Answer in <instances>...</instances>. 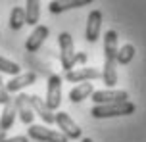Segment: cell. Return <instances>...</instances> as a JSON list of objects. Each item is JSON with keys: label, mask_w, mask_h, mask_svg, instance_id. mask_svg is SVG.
Here are the masks:
<instances>
[{"label": "cell", "mask_w": 146, "mask_h": 142, "mask_svg": "<svg viewBox=\"0 0 146 142\" xmlns=\"http://www.w3.org/2000/svg\"><path fill=\"white\" fill-rule=\"evenodd\" d=\"M54 115H56V125L62 129L60 133L66 136L67 140H77V138H81V127L71 119V115H69V113L56 112Z\"/></svg>", "instance_id": "52a82bcc"}, {"label": "cell", "mask_w": 146, "mask_h": 142, "mask_svg": "<svg viewBox=\"0 0 146 142\" xmlns=\"http://www.w3.org/2000/svg\"><path fill=\"white\" fill-rule=\"evenodd\" d=\"M88 4H92V0H52L48 4V10H50V14H62V12L83 8Z\"/></svg>", "instance_id": "5bb4252c"}, {"label": "cell", "mask_w": 146, "mask_h": 142, "mask_svg": "<svg viewBox=\"0 0 146 142\" xmlns=\"http://www.w3.org/2000/svg\"><path fill=\"white\" fill-rule=\"evenodd\" d=\"M94 79H102V71H98L96 67H77L71 69L66 73V81L67 83H88V81H94Z\"/></svg>", "instance_id": "ba28073f"}, {"label": "cell", "mask_w": 146, "mask_h": 142, "mask_svg": "<svg viewBox=\"0 0 146 142\" xmlns=\"http://www.w3.org/2000/svg\"><path fill=\"white\" fill-rule=\"evenodd\" d=\"M92 102L94 106H106V104H117V102H127L129 92L119 89H104V90H94L92 92Z\"/></svg>", "instance_id": "5b68a950"}, {"label": "cell", "mask_w": 146, "mask_h": 142, "mask_svg": "<svg viewBox=\"0 0 146 142\" xmlns=\"http://www.w3.org/2000/svg\"><path fill=\"white\" fill-rule=\"evenodd\" d=\"M0 142H29V136H12V138H6Z\"/></svg>", "instance_id": "7402d4cb"}, {"label": "cell", "mask_w": 146, "mask_h": 142, "mask_svg": "<svg viewBox=\"0 0 146 142\" xmlns=\"http://www.w3.org/2000/svg\"><path fill=\"white\" fill-rule=\"evenodd\" d=\"M100 29H102V12L100 10H92L87 17V27H85V38L88 42H96L100 37Z\"/></svg>", "instance_id": "30bf717a"}, {"label": "cell", "mask_w": 146, "mask_h": 142, "mask_svg": "<svg viewBox=\"0 0 146 142\" xmlns=\"http://www.w3.org/2000/svg\"><path fill=\"white\" fill-rule=\"evenodd\" d=\"M15 115H17V110H15V102H14V98H12L6 106H2V113H0V129H2V131L12 129V125H14V121H15Z\"/></svg>", "instance_id": "9a60e30c"}, {"label": "cell", "mask_w": 146, "mask_h": 142, "mask_svg": "<svg viewBox=\"0 0 146 142\" xmlns=\"http://www.w3.org/2000/svg\"><path fill=\"white\" fill-rule=\"evenodd\" d=\"M27 136L36 142H67V138L58 131L44 127V125H31L27 129Z\"/></svg>", "instance_id": "8992f818"}, {"label": "cell", "mask_w": 146, "mask_h": 142, "mask_svg": "<svg viewBox=\"0 0 146 142\" xmlns=\"http://www.w3.org/2000/svg\"><path fill=\"white\" fill-rule=\"evenodd\" d=\"M23 25H25V8L15 6L10 14V27L14 31H19Z\"/></svg>", "instance_id": "ac0fdd59"}, {"label": "cell", "mask_w": 146, "mask_h": 142, "mask_svg": "<svg viewBox=\"0 0 146 142\" xmlns=\"http://www.w3.org/2000/svg\"><path fill=\"white\" fill-rule=\"evenodd\" d=\"M58 44H60V60H62V67L64 71H71L75 69V44H73V37L69 33H60L58 35Z\"/></svg>", "instance_id": "3957f363"}, {"label": "cell", "mask_w": 146, "mask_h": 142, "mask_svg": "<svg viewBox=\"0 0 146 142\" xmlns=\"http://www.w3.org/2000/svg\"><path fill=\"white\" fill-rule=\"evenodd\" d=\"M40 19V2L38 0H27L25 2V25L36 27Z\"/></svg>", "instance_id": "e0dca14e"}, {"label": "cell", "mask_w": 146, "mask_h": 142, "mask_svg": "<svg viewBox=\"0 0 146 142\" xmlns=\"http://www.w3.org/2000/svg\"><path fill=\"white\" fill-rule=\"evenodd\" d=\"M0 140H6V131L0 129Z\"/></svg>", "instance_id": "cb8c5ba5"}, {"label": "cell", "mask_w": 146, "mask_h": 142, "mask_svg": "<svg viewBox=\"0 0 146 142\" xmlns=\"http://www.w3.org/2000/svg\"><path fill=\"white\" fill-rule=\"evenodd\" d=\"M35 81H36L35 71H25V73H19V75H15V77H12V79L6 83V89H8V92H19V90H23L25 87L33 85Z\"/></svg>", "instance_id": "4fadbf2b"}, {"label": "cell", "mask_w": 146, "mask_h": 142, "mask_svg": "<svg viewBox=\"0 0 146 142\" xmlns=\"http://www.w3.org/2000/svg\"><path fill=\"white\" fill-rule=\"evenodd\" d=\"M14 102H15V110H17V115H19L21 123L31 127V125H33V119H35V112H33V108H31L29 94L19 92V94L14 98Z\"/></svg>", "instance_id": "9c48e42d"}, {"label": "cell", "mask_w": 146, "mask_h": 142, "mask_svg": "<svg viewBox=\"0 0 146 142\" xmlns=\"http://www.w3.org/2000/svg\"><path fill=\"white\" fill-rule=\"evenodd\" d=\"M92 92H94L92 83H81V85H77V87L71 89L69 100H71L73 104H79V102H83V100H87V98L92 96Z\"/></svg>", "instance_id": "2e32d148"}, {"label": "cell", "mask_w": 146, "mask_h": 142, "mask_svg": "<svg viewBox=\"0 0 146 142\" xmlns=\"http://www.w3.org/2000/svg\"><path fill=\"white\" fill-rule=\"evenodd\" d=\"M117 33L113 29L106 31L104 35V69L102 81L108 89H113L117 85Z\"/></svg>", "instance_id": "6da1fadb"}, {"label": "cell", "mask_w": 146, "mask_h": 142, "mask_svg": "<svg viewBox=\"0 0 146 142\" xmlns=\"http://www.w3.org/2000/svg\"><path fill=\"white\" fill-rule=\"evenodd\" d=\"M0 73H8V75H12V77H15V75L21 73V69H19V65L15 61L0 56Z\"/></svg>", "instance_id": "ffe728a7"}, {"label": "cell", "mask_w": 146, "mask_h": 142, "mask_svg": "<svg viewBox=\"0 0 146 142\" xmlns=\"http://www.w3.org/2000/svg\"><path fill=\"white\" fill-rule=\"evenodd\" d=\"M10 100H12V96H10V92H8V89H6V83L2 81V77H0V104L6 106Z\"/></svg>", "instance_id": "44dd1931"}, {"label": "cell", "mask_w": 146, "mask_h": 142, "mask_svg": "<svg viewBox=\"0 0 146 142\" xmlns=\"http://www.w3.org/2000/svg\"><path fill=\"white\" fill-rule=\"evenodd\" d=\"M48 35H50V29L46 25H36L35 29L31 31V35L27 37V40H25V50L27 52H38V48L48 38Z\"/></svg>", "instance_id": "8fae6325"}, {"label": "cell", "mask_w": 146, "mask_h": 142, "mask_svg": "<svg viewBox=\"0 0 146 142\" xmlns=\"http://www.w3.org/2000/svg\"><path fill=\"white\" fill-rule=\"evenodd\" d=\"M135 46L131 44V42H127V44H123L119 50H117V63L119 65H127L129 61L135 58Z\"/></svg>", "instance_id": "d6986e66"}, {"label": "cell", "mask_w": 146, "mask_h": 142, "mask_svg": "<svg viewBox=\"0 0 146 142\" xmlns=\"http://www.w3.org/2000/svg\"><path fill=\"white\" fill-rule=\"evenodd\" d=\"M81 142H92V138H83Z\"/></svg>", "instance_id": "d4e9b609"}, {"label": "cell", "mask_w": 146, "mask_h": 142, "mask_svg": "<svg viewBox=\"0 0 146 142\" xmlns=\"http://www.w3.org/2000/svg\"><path fill=\"white\" fill-rule=\"evenodd\" d=\"M137 106L133 102H117V104H106V106H92L90 115L94 119H111V117H125L133 115Z\"/></svg>", "instance_id": "7a4b0ae2"}, {"label": "cell", "mask_w": 146, "mask_h": 142, "mask_svg": "<svg viewBox=\"0 0 146 142\" xmlns=\"http://www.w3.org/2000/svg\"><path fill=\"white\" fill-rule=\"evenodd\" d=\"M85 61H87V54L85 52H79L75 56V63H85Z\"/></svg>", "instance_id": "603a6c76"}, {"label": "cell", "mask_w": 146, "mask_h": 142, "mask_svg": "<svg viewBox=\"0 0 146 142\" xmlns=\"http://www.w3.org/2000/svg\"><path fill=\"white\" fill-rule=\"evenodd\" d=\"M29 102H31V108H33V112L40 117V119L46 123V125H52V123H56V115L48 110V106L44 102L40 96H36V94H29Z\"/></svg>", "instance_id": "7c38bea8"}, {"label": "cell", "mask_w": 146, "mask_h": 142, "mask_svg": "<svg viewBox=\"0 0 146 142\" xmlns=\"http://www.w3.org/2000/svg\"><path fill=\"white\" fill-rule=\"evenodd\" d=\"M46 106L50 112H56L62 104V77L52 73L46 83Z\"/></svg>", "instance_id": "277c9868"}]
</instances>
